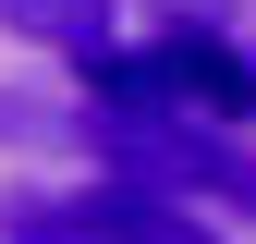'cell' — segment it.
<instances>
[{"label": "cell", "instance_id": "cell-1", "mask_svg": "<svg viewBox=\"0 0 256 244\" xmlns=\"http://www.w3.org/2000/svg\"><path fill=\"white\" fill-rule=\"evenodd\" d=\"M86 146H98V171H122V183H158V196H196V208L256 220V146L232 134V122H183V110H146V98H98V110H86Z\"/></svg>", "mask_w": 256, "mask_h": 244}, {"label": "cell", "instance_id": "cell-2", "mask_svg": "<svg viewBox=\"0 0 256 244\" xmlns=\"http://www.w3.org/2000/svg\"><path fill=\"white\" fill-rule=\"evenodd\" d=\"M98 98H146V110H183V122H256V61L220 37V24H158V49H110L86 61Z\"/></svg>", "mask_w": 256, "mask_h": 244}, {"label": "cell", "instance_id": "cell-3", "mask_svg": "<svg viewBox=\"0 0 256 244\" xmlns=\"http://www.w3.org/2000/svg\"><path fill=\"white\" fill-rule=\"evenodd\" d=\"M86 220H98V244H220V220L196 196H158V183H86Z\"/></svg>", "mask_w": 256, "mask_h": 244}, {"label": "cell", "instance_id": "cell-4", "mask_svg": "<svg viewBox=\"0 0 256 244\" xmlns=\"http://www.w3.org/2000/svg\"><path fill=\"white\" fill-rule=\"evenodd\" d=\"M0 37L61 49V61H110L122 49V0H0Z\"/></svg>", "mask_w": 256, "mask_h": 244}, {"label": "cell", "instance_id": "cell-5", "mask_svg": "<svg viewBox=\"0 0 256 244\" xmlns=\"http://www.w3.org/2000/svg\"><path fill=\"white\" fill-rule=\"evenodd\" d=\"M0 244H98L86 196H49V183H0Z\"/></svg>", "mask_w": 256, "mask_h": 244}, {"label": "cell", "instance_id": "cell-6", "mask_svg": "<svg viewBox=\"0 0 256 244\" xmlns=\"http://www.w3.org/2000/svg\"><path fill=\"white\" fill-rule=\"evenodd\" d=\"M0 146H86V110L37 98V86H0Z\"/></svg>", "mask_w": 256, "mask_h": 244}, {"label": "cell", "instance_id": "cell-7", "mask_svg": "<svg viewBox=\"0 0 256 244\" xmlns=\"http://www.w3.org/2000/svg\"><path fill=\"white\" fill-rule=\"evenodd\" d=\"M134 12H158V24H220V37H232L256 0H134Z\"/></svg>", "mask_w": 256, "mask_h": 244}]
</instances>
